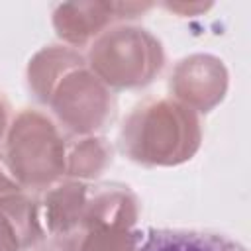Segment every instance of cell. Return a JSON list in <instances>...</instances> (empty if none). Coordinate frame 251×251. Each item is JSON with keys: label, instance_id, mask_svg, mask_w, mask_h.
<instances>
[{"label": "cell", "instance_id": "1", "mask_svg": "<svg viewBox=\"0 0 251 251\" xmlns=\"http://www.w3.org/2000/svg\"><path fill=\"white\" fill-rule=\"evenodd\" d=\"M92 69L116 86H135L151 80L161 69L163 51L145 29L118 27L104 33L90 51Z\"/></svg>", "mask_w": 251, "mask_h": 251}, {"label": "cell", "instance_id": "2", "mask_svg": "<svg viewBox=\"0 0 251 251\" xmlns=\"http://www.w3.org/2000/svg\"><path fill=\"white\" fill-rule=\"evenodd\" d=\"M118 10V4H61L55 12V25L61 37L80 43L100 33L108 16H120Z\"/></svg>", "mask_w": 251, "mask_h": 251}, {"label": "cell", "instance_id": "3", "mask_svg": "<svg viewBox=\"0 0 251 251\" xmlns=\"http://www.w3.org/2000/svg\"><path fill=\"white\" fill-rule=\"evenodd\" d=\"M135 251H245V249L214 233L157 229L151 231Z\"/></svg>", "mask_w": 251, "mask_h": 251}]
</instances>
